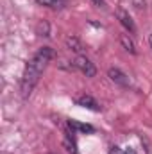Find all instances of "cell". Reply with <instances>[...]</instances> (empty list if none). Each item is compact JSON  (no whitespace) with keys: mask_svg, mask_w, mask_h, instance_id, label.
Wrapping results in <instances>:
<instances>
[{"mask_svg":"<svg viewBox=\"0 0 152 154\" xmlns=\"http://www.w3.org/2000/svg\"><path fill=\"white\" fill-rule=\"evenodd\" d=\"M54 56H56L54 48L41 47L38 52L29 59V63L25 65V70L22 74V81H20V91H22L23 99H29V95L32 93L34 86L39 82V77L43 75L45 68L48 66V63L52 61Z\"/></svg>","mask_w":152,"mask_h":154,"instance_id":"6da1fadb","label":"cell"},{"mask_svg":"<svg viewBox=\"0 0 152 154\" xmlns=\"http://www.w3.org/2000/svg\"><path fill=\"white\" fill-rule=\"evenodd\" d=\"M74 68H77L79 72H82L86 77H95L97 74V68H95V65L86 57V56H77L75 61H74Z\"/></svg>","mask_w":152,"mask_h":154,"instance_id":"7a4b0ae2","label":"cell"},{"mask_svg":"<svg viewBox=\"0 0 152 154\" xmlns=\"http://www.w3.org/2000/svg\"><path fill=\"white\" fill-rule=\"evenodd\" d=\"M108 75H109V79L113 81L114 84H118V86H122V88H129V86H131L129 75L123 74L120 68H109V70H108Z\"/></svg>","mask_w":152,"mask_h":154,"instance_id":"3957f363","label":"cell"},{"mask_svg":"<svg viewBox=\"0 0 152 154\" xmlns=\"http://www.w3.org/2000/svg\"><path fill=\"white\" fill-rule=\"evenodd\" d=\"M75 104H77V106H81V108L91 109V111H100V109H102V108H100V104H99L91 95H88V93L79 95V97L75 99Z\"/></svg>","mask_w":152,"mask_h":154,"instance_id":"277c9868","label":"cell"},{"mask_svg":"<svg viewBox=\"0 0 152 154\" xmlns=\"http://www.w3.org/2000/svg\"><path fill=\"white\" fill-rule=\"evenodd\" d=\"M63 145L66 149L68 154H79L77 149V140H75V133L70 129V131H65V136H63Z\"/></svg>","mask_w":152,"mask_h":154,"instance_id":"5b68a950","label":"cell"},{"mask_svg":"<svg viewBox=\"0 0 152 154\" xmlns=\"http://www.w3.org/2000/svg\"><path fill=\"white\" fill-rule=\"evenodd\" d=\"M118 20H120V23L129 31V32H136V25H134V22H132V18L129 16V13L127 11H123V9H118Z\"/></svg>","mask_w":152,"mask_h":154,"instance_id":"8992f818","label":"cell"},{"mask_svg":"<svg viewBox=\"0 0 152 154\" xmlns=\"http://www.w3.org/2000/svg\"><path fill=\"white\" fill-rule=\"evenodd\" d=\"M68 129H72L74 133L79 131V133H95V127L91 125V124H82V122H79V120H68Z\"/></svg>","mask_w":152,"mask_h":154,"instance_id":"52a82bcc","label":"cell"},{"mask_svg":"<svg viewBox=\"0 0 152 154\" xmlns=\"http://www.w3.org/2000/svg\"><path fill=\"white\" fill-rule=\"evenodd\" d=\"M36 4L50 9H63L66 5V0H36Z\"/></svg>","mask_w":152,"mask_h":154,"instance_id":"ba28073f","label":"cell"},{"mask_svg":"<svg viewBox=\"0 0 152 154\" xmlns=\"http://www.w3.org/2000/svg\"><path fill=\"white\" fill-rule=\"evenodd\" d=\"M66 47L70 48V50H74V52H79V56H81V52L84 50V45L79 41V38L75 36H68L66 38Z\"/></svg>","mask_w":152,"mask_h":154,"instance_id":"9c48e42d","label":"cell"},{"mask_svg":"<svg viewBox=\"0 0 152 154\" xmlns=\"http://www.w3.org/2000/svg\"><path fill=\"white\" fill-rule=\"evenodd\" d=\"M120 43L122 47L129 52V54H136V47H134V41L129 38V34H120Z\"/></svg>","mask_w":152,"mask_h":154,"instance_id":"30bf717a","label":"cell"},{"mask_svg":"<svg viewBox=\"0 0 152 154\" xmlns=\"http://www.w3.org/2000/svg\"><path fill=\"white\" fill-rule=\"evenodd\" d=\"M36 31H38L39 36H50V34H48L50 27H48V23H47V22H39L38 27H36Z\"/></svg>","mask_w":152,"mask_h":154,"instance_id":"8fae6325","label":"cell"},{"mask_svg":"<svg viewBox=\"0 0 152 154\" xmlns=\"http://www.w3.org/2000/svg\"><path fill=\"white\" fill-rule=\"evenodd\" d=\"M108 154H125V151H122L118 145H113V147L109 149V152H108Z\"/></svg>","mask_w":152,"mask_h":154,"instance_id":"7c38bea8","label":"cell"},{"mask_svg":"<svg viewBox=\"0 0 152 154\" xmlns=\"http://www.w3.org/2000/svg\"><path fill=\"white\" fill-rule=\"evenodd\" d=\"M132 4H134V7H136V9L145 7V0H132Z\"/></svg>","mask_w":152,"mask_h":154,"instance_id":"4fadbf2b","label":"cell"},{"mask_svg":"<svg viewBox=\"0 0 152 154\" xmlns=\"http://www.w3.org/2000/svg\"><path fill=\"white\" fill-rule=\"evenodd\" d=\"M91 2H93L95 5H99V7H104V5H106V2H104V0H91Z\"/></svg>","mask_w":152,"mask_h":154,"instance_id":"5bb4252c","label":"cell"},{"mask_svg":"<svg viewBox=\"0 0 152 154\" xmlns=\"http://www.w3.org/2000/svg\"><path fill=\"white\" fill-rule=\"evenodd\" d=\"M125 154H136V151L132 147H129V149H125Z\"/></svg>","mask_w":152,"mask_h":154,"instance_id":"9a60e30c","label":"cell"},{"mask_svg":"<svg viewBox=\"0 0 152 154\" xmlns=\"http://www.w3.org/2000/svg\"><path fill=\"white\" fill-rule=\"evenodd\" d=\"M149 45H150V48H152V32H150V36H149Z\"/></svg>","mask_w":152,"mask_h":154,"instance_id":"2e32d148","label":"cell"}]
</instances>
